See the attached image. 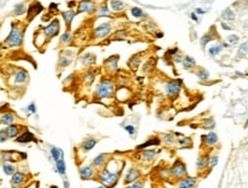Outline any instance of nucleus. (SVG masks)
<instances>
[{"mask_svg":"<svg viewBox=\"0 0 248 188\" xmlns=\"http://www.w3.org/2000/svg\"><path fill=\"white\" fill-rule=\"evenodd\" d=\"M99 179H100L101 183L105 185L107 188H111L117 183L118 179H120V174L117 172H111L108 169H105L104 171L100 172Z\"/></svg>","mask_w":248,"mask_h":188,"instance_id":"obj_1","label":"nucleus"},{"mask_svg":"<svg viewBox=\"0 0 248 188\" xmlns=\"http://www.w3.org/2000/svg\"><path fill=\"white\" fill-rule=\"evenodd\" d=\"M114 84L110 81V80H102L97 87V91H95V95L99 99H108L113 95L114 93Z\"/></svg>","mask_w":248,"mask_h":188,"instance_id":"obj_2","label":"nucleus"},{"mask_svg":"<svg viewBox=\"0 0 248 188\" xmlns=\"http://www.w3.org/2000/svg\"><path fill=\"white\" fill-rule=\"evenodd\" d=\"M7 44L9 47H14V46H20L22 44V33L20 31L18 27H15L14 24L12 25V30L11 33L7 38Z\"/></svg>","mask_w":248,"mask_h":188,"instance_id":"obj_3","label":"nucleus"},{"mask_svg":"<svg viewBox=\"0 0 248 188\" xmlns=\"http://www.w3.org/2000/svg\"><path fill=\"white\" fill-rule=\"evenodd\" d=\"M182 88V80H170L166 84V92L169 97L178 95Z\"/></svg>","mask_w":248,"mask_h":188,"instance_id":"obj_4","label":"nucleus"},{"mask_svg":"<svg viewBox=\"0 0 248 188\" xmlns=\"http://www.w3.org/2000/svg\"><path fill=\"white\" fill-rule=\"evenodd\" d=\"M171 173H172L173 177H184L185 174H186V166H185V164L180 160H177L175 162L172 169H171Z\"/></svg>","mask_w":248,"mask_h":188,"instance_id":"obj_5","label":"nucleus"},{"mask_svg":"<svg viewBox=\"0 0 248 188\" xmlns=\"http://www.w3.org/2000/svg\"><path fill=\"white\" fill-rule=\"evenodd\" d=\"M59 29H60L59 21L58 20H54L52 23H50L46 28L44 29V33L46 34L47 37H53V36H56V34H58Z\"/></svg>","mask_w":248,"mask_h":188,"instance_id":"obj_6","label":"nucleus"},{"mask_svg":"<svg viewBox=\"0 0 248 188\" xmlns=\"http://www.w3.org/2000/svg\"><path fill=\"white\" fill-rule=\"evenodd\" d=\"M110 30H111V28H110L109 24H101L95 29V37L97 38H104L109 33Z\"/></svg>","mask_w":248,"mask_h":188,"instance_id":"obj_7","label":"nucleus"},{"mask_svg":"<svg viewBox=\"0 0 248 188\" xmlns=\"http://www.w3.org/2000/svg\"><path fill=\"white\" fill-rule=\"evenodd\" d=\"M93 11H94V5H93V2L89 1V0H83L78 5V11H81V13H84V11L92 13Z\"/></svg>","mask_w":248,"mask_h":188,"instance_id":"obj_8","label":"nucleus"},{"mask_svg":"<svg viewBox=\"0 0 248 188\" xmlns=\"http://www.w3.org/2000/svg\"><path fill=\"white\" fill-rule=\"evenodd\" d=\"M35 140V135L29 131H25L23 132L20 137L16 138V142H20V143H27V142H30V141H34Z\"/></svg>","mask_w":248,"mask_h":188,"instance_id":"obj_9","label":"nucleus"},{"mask_svg":"<svg viewBox=\"0 0 248 188\" xmlns=\"http://www.w3.org/2000/svg\"><path fill=\"white\" fill-rule=\"evenodd\" d=\"M196 185V180L192 177L184 178L178 185V188H194Z\"/></svg>","mask_w":248,"mask_h":188,"instance_id":"obj_10","label":"nucleus"},{"mask_svg":"<svg viewBox=\"0 0 248 188\" xmlns=\"http://www.w3.org/2000/svg\"><path fill=\"white\" fill-rule=\"evenodd\" d=\"M138 177H139L138 170H137V169H134V167L130 169V170L127 171V176H125V183H134V181L138 179Z\"/></svg>","mask_w":248,"mask_h":188,"instance_id":"obj_11","label":"nucleus"},{"mask_svg":"<svg viewBox=\"0 0 248 188\" xmlns=\"http://www.w3.org/2000/svg\"><path fill=\"white\" fill-rule=\"evenodd\" d=\"M79 174L82 179H91L94 174L92 166H83L79 169Z\"/></svg>","mask_w":248,"mask_h":188,"instance_id":"obj_12","label":"nucleus"},{"mask_svg":"<svg viewBox=\"0 0 248 188\" xmlns=\"http://www.w3.org/2000/svg\"><path fill=\"white\" fill-rule=\"evenodd\" d=\"M202 139H205L206 143H208L209 146H214V145H216L217 141H218L217 134L214 133V132H209L207 135H202Z\"/></svg>","mask_w":248,"mask_h":188,"instance_id":"obj_13","label":"nucleus"},{"mask_svg":"<svg viewBox=\"0 0 248 188\" xmlns=\"http://www.w3.org/2000/svg\"><path fill=\"white\" fill-rule=\"evenodd\" d=\"M14 122H15V118H14V116H13L12 114H9V113H6V114H4L0 117V123L4 124V125H7V126L12 125Z\"/></svg>","mask_w":248,"mask_h":188,"instance_id":"obj_14","label":"nucleus"},{"mask_svg":"<svg viewBox=\"0 0 248 188\" xmlns=\"http://www.w3.org/2000/svg\"><path fill=\"white\" fill-rule=\"evenodd\" d=\"M95 145H97V140L93 139V138H90V139H86L84 142L82 143V148H83V150H85V151H89V150L94 148Z\"/></svg>","mask_w":248,"mask_h":188,"instance_id":"obj_15","label":"nucleus"},{"mask_svg":"<svg viewBox=\"0 0 248 188\" xmlns=\"http://www.w3.org/2000/svg\"><path fill=\"white\" fill-rule=\"evenodd\" d=\"M157 145H160V139H159V138H153V139H150L148 141L139 145L138 147H137V149H144V148H147V147H150V146H157Z\"/></svg>","mask_w":248,"mask_h":188,"instance_id":"obj_16","label":"nucleus"},{"mask_svg":"<svg viewBox=\"0 0 248 188\" xmlns=\"http://www.w3.org/2000/svg\"><path fill=\"white\" fill-rule=\"evenodd\" d=\"M106 161H107V155L106 154H100V155H98L95 158H93L92 164L94 166H98V167H100V166H102L105 163H106Z\"/></svg>","mask_w":248,"mask_h":188,"instance_id":"obj_17","label":"nucleus"},{"mask_svg":"<svg viewBox=\"0 0 248 188\" xmlns=\"http://www.w3.org/2000/svg\"><path fill=\"white\" fill-rule=\"evenodd\" d=\"M27 79H28V74L24 70H18V72L15 74V83L22 84Z\"/></svg>","mask_w":248,"mask_h":188,"instance_id":"obj_18","label":"nucleus"},{"mask_svg":"<svg viewBox=\"0 0 248 188\" xmlns=\"http://www.w3.org/2000/svg\"><path fill=\"white\" fill-rule=\"evenodd\" d=\"M25 179V174L22 172H15L12 177V183L14 185H20L21 183H23Z\"/></svg>","mask_w":248,"mask_h":188,"instance_id":"obj_19","label":"nucleus"},{"mask_svg":"<svg viewBox=\"0 0 248 188\" xmlns=\"http://www.w3.org/2000/svg\"><path fill=\"white\" fill-rule=\"evenodd\" d=\"M51 155H52L53 160L55 161V162L61 160V158H63V151L61 149L56 148V147H52L51 148Z\"/></svg>","mask_w":248,"mask_h":188,"instance_id":"obj_20","label":"nucleus"},{"mask_svg":"<svg viewBox=\"0 0 248 188\" xmlns=\"http://www.w3.org/2000/svg\"><path fill=\"white\" fill-rule=\"evenodd\" d=\"M56 163V171L61 174V176H66V170H67V167H66V162H64L63 158H61V160H59L55 162Z\"/></svg>","mask_w":248,"mask_h":188,"instance_id":"obj_21","label":"nucleus"},{"mask_svg":"<svg viewBox=\"0 0 248 188\" xmlns=\"http://www.w3.org/2000/svg\"><path fill=\"white\" fill-rule=\"evenodd\" d=\"M183 64H184V68L190 70V69L194 68L195 67V60L191 56H185L183 60Z\"/></svg>","mask_w":248,"mask_h":188,"instance_id":"obj_22","label":"nucleus"},{"mask_svg":"<svg viewBox=\"0 0 248 188\" xmlns=\"http://www.w3.org/2000/svg\"><path fill=\"white\" fill-rule=\"evenodd\" d=\"M6 133L7 135L9 138H15L16 135H18V126L14 125V124H12V125H8L6 129Z\"/></svg>","mask_w":248,"mask_h":188,"instance_id":"obj_23","label":"nucleus"},{"mask_svg":"<svg viewBox=\"0 0 248 188\" xmlns=\"http://www.w3.org/2000/svg\"><path fill=\"white\" fill-rule=\"evenodd\" d=\"M74 16H75V13L72 11H63L62 13V17H63L64 22H66V24L69 27L70 23H71V21H72V18H74Z\"/></svg>","mask_w":248,"mask_h":188,"instance_id":"obj_24","label":"nucleus"},{"mask_svg":"<svg viewBox=\"0 0 248 188\" xmlns=\"http://www.w3.org/2000/svg\"><path fill=\"white\" fill-rule=\"evenodd\" d=\"M110 7H111L113 11H118L124 8V4L122 1H118V0H111L110 1Z\"/></svg>","mask_w":248,"mask_h":188,"instance_id":"obj_25","label":"nucleus"},{"mask_svg":"<svg viewBox=\"0 0 248 188\" xmlns=\"http://www.w3.org/2000/svg\"><path fill=\"white\" fill-rule=\"evenodd\" d=\"M222 17H223L224 20H226V21H233V20L236 18V14L231 11V9H225V11L222 13Z\"/></svg>","mask_w":248,"mask_h":188,"instance_id":"obj_26","label":"nucleus"},{"mask_svg":"<svg viewBox=\"0 0 248 188\" xmlns=\"http://www.w3.org/2000/svg\"><path fill=\"white\" fill-rule=\"evenodd\" d=\"M2 170H4V172H5L6 174H8V176H13V174L15 173V167H14V165L8 164V163H5V164L2 165Z\"/></svg>","mask_w":248,"mask_h":188,"instance_id":"obj_27","label":"nucleus"},{"mask_svg":"<svg viewBox=\"0 0 248 188\" xmlns=\"http://www.w3.org/2000/svg\"><path fill=\"white\" fill-rule=\"evenodd\" d=\"M155 150H145L144 153H143V155H141V157H143V160L145 161H150L154 158V156H155Z\"/></svg>","mask_w":248,"mask_h":188,"instance_id":"obj_28","label":"nucleus"},{"mask_svg":"<svg viewBox=\"0 0 248 188\" xmlns=\"http://www.w3.org/2000/svg\"><path fill=\"white\" fill-rule=\"evenodd\" d=\"M208 161H209L208 157H200V158L198 160V162H196L198 169H200V170H202V169H206V166L208 165Z\"/></svg>","mask_w":248,"mask_h":188,"instance_id":"obj_29","label":"nucleus"},{"mask_svg":"<svg viewBox=\"0 0 248 188\" xmlns=\"http://www.w3.org/2000/svg\"><path fill=\"white\" fill-rule=\"evenodd\" d=\"M131 14H132V16L134 17H144L146 14L144 13V11L141 9V8H139V7H133L132 9H131Z\"/></svg>","mask_w":248,"mask_h":188,"instance_id":"obj_30","label":"nucleus"},{"mask_svg":"<svg viewBox=\"0 0 248 188\" xmlns=\"http://www.w3.org/2000/svg\"><path fill=\"white\" fill-rule=\"evenodd\" d=\"M117 62H118V57L114 56L107 61V65H108L110 69H116L117 68Z\"/></svg>","mask_w":248,"mask_h":188,"instance_id":"obj_31","label":"nucleus"},{"mask_svg":"<svg viewBox=\"0 0 248 188\" xmlns=\"http://www.w3.org/2000/svg\"><path fill=\"white\" fill-rule=\"evenodd\" d=\"M221 51H222V46L215 45V46H213V47H210V48H209V54H210L211 56H215V55L219 54V52Z\"/></svg>","mask_w":248,"mask_h":188,"instance_id":"obj_32","label":"nucleus"},{"mask_svg":"<svg viewBox=\"0 0 248 188\" xmlns=\"http://www.w3.org/2000/svg\"><path fill=\"white\" fill-rule=\"evenodd\" d=\"M196 76H198L200 79L207 80L208 78H209V72H208L207 70H205V69H200V70H199V72L196 74Z\"/></svg>","mask_w":248,"mask_h":188,"instance_id":"obj_33","label":"nucleus"},{"mask_svg":"<svg viewBox=\"0 0 248 188\" xmlns=\"http://www.w3.org/2000/svg\"><path fill=\"white\" fill-rule=\"evenodd\" d=\"M99 15H102V16H108L109 15V9L106 5L101 6L99 8Z\"/></svg>","mask_w":248,"mask_h":188,"instance_id":"obj_34","label":"nucleus"},{"mask_svg":"<svg viewBox=\"0 0 248 188\" xmlns=\"http://www.w3.org/2000/svg\"><path fill=\"white\" fill-rule=\"evenodd\" d=\"M24 11H25V7L23 4H20V5L15 6V14L16 15H22Z\"/></svg>","mask_w":248,"mask_h":188,"instance_id":"obj_35","label":"nucleus"},{"mask_svg":"<svg viewBox=\"0 0 248 188\" xmlns=\"http://www.w3.org/2000/svg\"><path fill=\"white\" fill-rule=\"evenodd\" d=\"M213 40V36L211 34H209V33H207V34H205L203 37L201 38V45L202 46H205L207 43H209V41H211Z\"/></svg>","mask_w":248,"mask_h":188,"instance_id":"obj_36","label":"nucleus"},{"mask_svg":"<svg viewBox=\"0 0 248 188\" xmlns=\"http://www.w3.org/2000/svg\"><path fill=\"white\" fill-rule=\"evenodd\" d=\"M217 163H218V157H217V156H211V157H209L208 165H210L211 167H214V166L217 165Z\"/></svg>","mask_w":248,"mask_h":188,"instance_id":"obj_37","label":"nucleus"},{"mask_svg":"<svg viewBox=\"0 0 248 188\" xmlns=\"http://www.w3.org/2000/svg\"><path fill=\"white\" fill-rule=\"evenodd\" d=\"M238 41H239V37L236 36V34H232V36L229 37V43L231 45H236V44H238Z\"/></svg>","mask_w":248,"mask_h":188,"instance_id":"obj_38","label":"nucleus"},{"mask_svg":"<svg viewBox=\"0 0 248 188\" xmlns=\"http://www.w3.org/2000/svg\"><path fill=\"white\" fill-rule=\"evenodd\" d=\"M248 51V45L247 44H242L239 48V55H245Z\"/></svg>","mask_w":248,"mask_h":188,"instance_id":"obj_39","label":"nucleus"},{"mask_svg":"<svg viewBox=\"0 0 248 188\" xmlns=\"http://www.w3.org/2000/svg\"><path fill=\"white\" fill-rule=\"evenodd\" d=\"M163 140H164V142H167V143H171V142H173V135L172 134H164L163 135Z\"/></svg>","mask_w":248,"mask_h":188,"instance_id":"obj_40","label":"nucleus"},{"mask_svg":"<svg viewBox=\"0 0 248 188\" xmlns=\"http://www.w3.org/2000/svg\"><path fill=\"white\" fill-rule=\"evenodd\" d=\"M7 138H8V135L6 133V130H0V142L6 141Z\"/></svg>","mask_w":248,"mask_h":188,"instance_id":"obj_41","label":"nucleus"},{"mask_svg":"<svg viewBox=\"0 0 248 188\" xmlns=\"http://www.w3.org/2000/svg\"><path fill=\"white\" fill-rule=\"evenodd\" d=\"M125 131H127L130 135H133V134L136 133V129H134V126L132 125H127L125 126Z\"/></svg>","mask_w":248,"mask_h":188,"instance_id":"obj_42","label":"nucleus"},{"mask_svg":"<svg viewBox=\"0 0 248 188\" xmlns=\"http://www.w3.org/2000/svg\"><path fill=\"white\" fill-rule=\"evenodd\" d=\"M83 62L85 63V64H91V63L94 62V59L92 57V55H87V56L83 59Z\"/></svg>","mask_w":248,"mask_h":188,"instance_id":"obj_43","label":"nucleus"},{"mask_svg":"<svg viewBox=\"0 0 248 188\" xmlns=\"http://www.w3.org/2000/svg\"><path fill=\"white\" fill-rule=\"evenodd\" d=\"M70 63V60L69 59H67L66 56L61 57V62H60V64H61V67H67L68 64Z\"/></svg>","mask_w":248,"mask_h":188,"instance_id":"obj_44","label":"nucleus"},{"mask_svg":"<svg viewBox=\"0 0 248 188\" xmlns=\"http://www.w3.org/2000/svg\"><path fill=\"white\" fill-rule=\"evenodd\" d=\"M70 39H71V34H70L69 32H64V33L62 34V40H63L64 43L70 41Z\"/></svg>","mask_w":248,"mask_h":188,"instance_id":"obj_45","label":"nucleus"},{"mask_svg":"<svg viewBox=\"0 0 248 188\" xmlns=\"http://www.w3.org/2000/svg\"><path fill=\"white\" fill-rule=\"evenodd\" d=\"M127 188H144V185L141 183H132L131 186H129V187H127Z\"/></svg>","mask_w":248,"mask_h":188,"instance_id":"obj_46","label":"nucleus"},{"mask_svg":"<svg viewBox=\"0 0 248 188\" xmlns=\"http://www.w3.org/2000/svg\"><path fill=\"white\" fill-rule=\"evenodd\" d=\"M28 110H30L32 114H35L36 113V106H35V103H31V104H29L28 106Z\"/></svg>","mask_w":248,"mask_h":188,"instance_id":"obj_47","label":"nucleus"},{"mask_svg":"<svg viewBox=\"0 0 248 188\" xmlns=\"http://www.w3.org/2000/svg\"><path fill=\"white\" fill-rule=\"evenodd\" d=\"M187 142H190V139H187V138H186V139H182V140H179V143H180V145H186Z\"/></svg>","mask_w":248,"mask_h":188,"instance_id":"obj_48","label":"nucleus"},{"mask_svg":"<svg viewBox=\"0 0 248 188\" xmlns=\"http://www.w3.org/2000/svg\"><path fill=\"white\" fill-rule=\"evenodd\" d=\"M173 60H175L176 62H180V61H182V57L179 56V55H175V56H173Z\"/></svg>","mask_w":248,"mask_h":188,"instance_id":"obj_49","label":"nucleus"},{"mask_svg":"<svg viewBox=\"0 0 248 188\" xmlns=\"http://www.w3.org/2000/svg\"><path fill=\"white\" fill-rule=\"evenodd\" d=\"M222 28L225 29V30H231V27H229V25L225 24V23H222Z\"/></svg>","mask_w":248,"mask_h":188,"instance_id":"obj_50","label":"nucleus"},{"mask_svg":"<svg viewBox=\"0 0 248 188\" xmlns=\"http://www.w3.org/2000/svg\"><path fill=\"white\" fill-rule=\"evenodd\" d=\"M191 18H192V20H194V21H199V20H198V16H196L194 13H192V14H191Z\"/></svg>","mask_w":248,"mask_h":188,"instance_id":"obj_51","label":"nucleus"},{"mask_svg":"<svg viewBox=\"0 0 248 188\" xmlns=\"http://www.w3.org/2000/svg\"><path fill=\"white\" fill-rule=\"evenodd\" d=\"M196 13L198 14H205V11L201 9V8H196Z\"/></svg>","mask_w":248,"mask_h":188,"instance_id":"obj_52","label":"nucleus"},{"mask_svg":"<svg viewBox=\"0 0 248 188\" xmlns=\"http://www.w3.org/2000/svg\"><path fill=\"white\" fill-rule=\"evenodd\" d=\"M12 188H21V187H20L18 185H13V186H12Z\"/></svg>","mask_w":248,"mask_h":188,"instance_id":"obj_53","label":"nucleus"},{"mask_svg":"<svg viewBox=\"0 0 248 188\" xmlns=\"http://www.w3.org/2000/svg\"><path fill=\"white\" fill-rule=\"evenodd\" d=\"M95 188H105V187H102V186H98V187H95Z\"/></svg>","mask_w":248,"mask_h":188,"instance_id":"obj_54","label":"nucleus"},{"mask_svg":"<svg viewBox=\"0 0 248 188\" xmlns=\"http://www.w3.org/2000/svg\"><path fill=\"white\" fill-rule=\"evenodd\" d=\"M51 188H56V186H52Z\"/></svg>","mask_w":248,"mask_h":188,"instance_id":"obj_55","label":"nucleus"}]
</instances>
